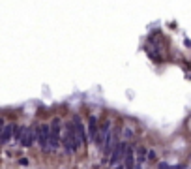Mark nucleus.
Masks as SVG:
<instances>
[{
  "mask_svg": "<svg viewBox=\"0 0 191 169\" xmlns=\"http://www.w3.org/2000/svg\"><path fill=\"white\" fill-rule=\"evenodd\" d=\"M62 145H64V152L67 156H71L77 148L81 147L79 145V139H77V134H75V128H73V122H66L64 126V135H62Z\"/></svg>",
  "mask_w": 191,
  "mask_h": 169,
  "instance_id": "1",
  "label": "nucleus"
},
{
  "mask_svg": "<svg viewBox=\"0 0 191 169\" xmlns=\"http://www.w3.org/2000/svg\"><path fill=\"white\" fill-rule=\"evenodd\" d=\"M62 145V122L60 118H54L49 124V150H58Z\"/></svg>",
  "mask_w": 191,
  "mask_h": 169,
  "instance_id": "2",
  "label": "nucleus"
},
{
  "mask_svg": "<svg viewBox=\"0 0 191 169\" xmlns=\"http://www.w3.org/2000/svg\"><path fill=\"white\" fill-rule=\"evenodd\" d=\"M128 143L126 141H114V145H112V152H111V158H109V165H118L124 162V156L126 152H128Z\"/></svg>",
  "mask_w": 191,
  "mask_h": 169,
  "instance_id": "3",
  "label": "nucleus"
},
{
  "mask_svg": "<svg viewBox=\"0 0 191 169\" xmlns=\"http://www.w3.org/2000/svg\"><path fill=\"white\" fill-rule=\"evenodd\" d=\"M36 135L43 152H49V124H36Z\"/></svg>",
  "mask_w": 191,
  "mask_h": 169,
  "instance_id": "4",
  "label": "nucleus"
},
{
  "mask_svg": "<svg viewBox=\"0 0 191 169\" xmlns=\"http://www.w3.org/2000/svg\"><path fill=\"white\" fill-rule=\"evenodd\" d=\"M73 122V128H75V134H77V139H79V145L83 147L86 143V139H88V135H86V128H85V124L81 122V118L79 116H75V118L71 120Z\"/></svg>",
  "mask_w": 191,
  "mask_h": 169,
  "instance_id": "5",
  "label": "nucleus"
},
{
  "mask_svg": "<svg viewBox=\"0 0 191 169\" xmlns=\"http://www.w3.org/2000/svg\"><path fill=\"white\" fill-rule=\"evenodd\" d=\"M36 139H38V135H36V126H26L24 135H22V139H21V145L26 147V148H30L32 145H34Z\"/></svg>",
  "mask_w": 191,
  "mask_h": 169,
  "instance_id": "6",
  "label": "nucleus"
},
{
  "mask_svg": "<svg viewBox=\"0 0 191 169\" xmlns=\"http://www.w3.org/2000/svg\"><path fill=\"white\" fill-rule=\"evenodd\" d=\"M15 130H17V126H15V124H8V126H4V130H2V135H0V143H2V145H4V143H8L9 139L13 137Z\"/></svg>",
  "mask_w": 191,
  "mask_h": 169,
  "instance_id": "7",
  "label": "nucleus"
},
{
  "mask_svg": "<svg viewBox=\"0 0 191 169\" xmlns=\"http://www.w3.org/2000/svg\"><path fill=\"white\" fill-rule=\"evenodd\" d=\"M88 139L90 141H94L96 139V135H98V118L96 116H90L88 118Z\"/></svg>",
  "mask_w": 191,
  "mask_h": 169,
  "instance_id": "8",
  "label": "nucleus"
},
{
  "mask_svg": "<svg viewBox=\"0 0 191 169\" xmlns=\"http://www.w3.org/2000/svg\"><path fill=\"white\" fill-rule=\"evenodd\" d=\"M146 154H148V148L146 147H137L135 148V164L142 165L146 162Z\"/></svg>",
  "mask_w": 191,
  "mask_h": 169,
  "instance_id": "9",
  "label": "nucleus"
},
{
  "mask_svg": "<svg viewBox=\"0 0 191 169\" xmlns=\"http://www.w3.org/2000/svg\"><path fill=\"white\" fill-rule=\"evenodd\" d=\"M24 130H26V126H17V130H15V134H13V137H15L17 143H21L22 135H24Z\"/></svg>",
  "mask_w": 191,
  "mask_h": 169,
  "instance_id": "10",
  "label": "nucleus"
},
{
  "mask_svg": "<svg viewBox=\"0 0 191 169\" xmlns=\"http://www.w3.org/2000/svg\"><path fill=\"white\" fill-rule=\"evenodd\" d=\"M133 137V130L129 128V126H126L124 128V139H131Z\"/></svg>",
  "mask_w": 191,
  "mask_h": 169,
  "instance_id": "11",
  "label": "nucleus"
},
{
  "mask_svg": "<svg viewBox=\"0 0 191 169\" xmlns=\"http://www.w3.org/2000/svg\"><path fill=\"white\" fill-rule=\"evenodd\" d=\"M19 164H21V165H22V167H26V165H28V164H30V162H28V160H26V158H21V160H19Z\"/></svg>",
  "mask_w": 191,
  "mask_h": 169,
  "instance_id": "12",
  "label": "nucleus"
},
{
  "mask_svg": "<svg viewBox=\"0 0 191 169\" xmlns=\"http://www.w3.org/2000/svg\"><path fill=\"white\" fill-rule=\"evenodd\" d=\"M112 169H124V165H122V164H118V165H114Z\"/></svg>",
  "mask_w": 191,
  "mask_h": 169,
  "instance_id": "13",
  "label": "nucleus"
}]
</instances>
